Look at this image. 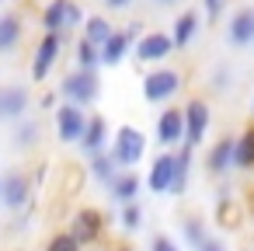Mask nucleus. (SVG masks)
<instances>
[{
  "instance_id": "obj_1",
  "label": "nucleus",
  "mask_w": 254,
  "mask_h": 251,
  "mask_svg": "<svg viewBox=\"0 0 254 251\" xmlns=\"http://www.w3.org/2000/svg\"><path fill=\"white\" fill-rule=\"evenodd\" d=\"M112 161L122 167V171H132L143 154H146V136L136 129V126H119V133L112 136V147H108Z\"/></svg>"
},
{
  "instance_id": "obj_2",
  "label": "nucleus",
  "mask_w": 254,
  "mask_h": 251,
  "mask_svg": "<svg viewBox=\"0 0 254 251\" xmlns=\"http://www.w3.org/2000/svg\"><path fill=\"white\" fill-rule=\"evenodd\" d=\"M60 94L66 98V105H77V108H87L98 101L101 94V81L94 70H73L63 84H60Z\"/></svg>"
},
{
  "instance_id": "obj_3",
  "label": "nucleus",
  "mask_w": 254,
  "mask_h": 251,
  "mask_svg": "<svg viewBox=\"0 0 254 251\" xmlns=\"http://www.w3.org/2000/svg\"><path fill=\"white\" fill-rule=\"evenodd\" d=\"M181 91V74L171 70V67H160V70H150L143 77V98L160 105V101H171L174 94Z\"/></svg>"
},
{
  "instance_id": "obj_4",
  "label": "nucleus",
  "mask_w": 254,
  "mask_h": 251,
  "mask_svg": "<svg viewBox=\"0 0 254 251\" xmlns=\"http://www.w3.org/2000/svg\"><path fill=\"white\" fill-rule=\"evenodd\" d=\"M84 21H87V18H84V11H80V4H73V0H49V7H46V14H42V25H46L49 35H60V32L77 28V25H84Z\"/></svg>"
},
{
  "instance_id": "obj_5",
  "label": "nucleus",
  "mask_w": 254,
  "mask_h": 251,
  "mask_svg": "<svg viewBox=\"0 0 254 251\" xmlns=\"http://www.w3.org/2000/svg\"><path fill=\"white\" fill-rule=\"evenodd\" d=\"M181 112H185V147L195 150V147L205 140L209 126H212V112H209V105H205L202 98H191Z\"/></svg>"
},
{
  "instance_id": "obj_6",
  "label": "nucleus",
  "mask_w": 254,
  "mask_h": 251,
  "mask_svg": "<svg viewBox=\"0 0 254 251\" xmlns=\"http://www.w3.org/2000/svg\"><path fill=\"white\" fill-rule=\"evenodd\" d=\"M87 122H91V115L77 105H60L56 108V136L63 143H80L84 133H87Z\"/></svg>"
},
{
  "instance_id": "obj_7",
  "label": "nucleus",
  "mask_w": 254,
  "mask_h": 251,
  "mask_svg": "<svg viewBox=\"0 0 254 251\" xmlns=\"http://www.w3.org/2000/svg\"><path fill=\"white\" fill-rule=\"evenodd\" d=\"M70 234L80 241V244H94L101 234H105V213L94 209V206H84L73 213V223H70Z\"/></svg>"
},
{
  "instance_id": "obj_8",
  "label": "nucleus",
  "mask_w": 254,
  "mask_h": 251,
  "mask_svg": "<svg viewBox=\"0 0 254 251\" xmlns=\"http://www.w3.org/2000/svg\"><path fill=\"white\" fill-rule=\"evenodd\" d=\"M28 195H32V185H28V174L25 171H11L0 178V202L7 209H25L28 206Z\"/></svg>"
},
{
  "instance_id": "obj_9",
  "label": "nucleus",
  "mask_w": 254,
  "mask_h": 251,
  "mask_svg": "<svg viewBox=\"0 0 254 251\" xmlns=\"http://www.w3.org/2000/svg\"><path fill=\"white\" fill-rule=\"evenodd\" d=\"M157 143L160 147H185V112L181 108H164L157 115Z\"/></svg>"
},
{
  "instance_id": "obj_10",
  "label": "nucleus",
  "mask_w": 254,
  "mask_h": 251,
  "mask_svg": "<svg viewBox=\"0 0 254 251\" xmlns=\"http://www.w3.org/2000/svg\"><path fill=\"white\" fill-rule=\"evenodd\" d=\"M174 164H178V157L167 150V154H160L153 164H150V174H146V188L153 192V195H167L171 188H174Z\"/></svg>"
},
{
  "instance_id": "obj_11",
  "label": "nucleus",
  "mask_w": 254,
  "mask_h": 251,
  "mask_svg": "<svg viewBox=\"0 0 254 251\" xmlns=\"http://www.w3.org/2000/svg\"><path fill=\"white\" fill-rule=\"evenodd\" d=\"M171 49H174V39H171V35H164V32H146V35L136 42V60H139V63H160V60L171 56Z\"/></svg>"
},
{
  "instance_id": "obj_12",
  "label": "nucleus",
  "mask_w": 254,
  "mask_h": 251,
  "mask_svg": "<svg viewBox=\"0 0 254 251\" xmlns=\"http://www.w3.org/2000/svg\"><path fill=\"white\" fill-rule=\"evenodd\" d=\"M226 42L237 46V49L254 46V7L233 11V18H230V25H226Z\"/></svg>"
},
{
  "instance_id": "obj_13",
  "label": "nucleus",
  "mask_w": 254,
  "mask_h": 251,
  "mask_svg": "<svg viewBox=\"0 0 254 251\" xmlns=\"http://www.w3.org/2000/svg\"><path fill=\"white\" fill-rule=\"evenodd\" d=\"M28 91L18 87V84H7L0 87V122H11V119H25L28 112Z\"/></svg>"
},
{
  "instance_id": "obj_14",
  "label": "nucleus",
  "mask_w": 254,
  "mask_h": 251,
  "mask_svg": "<svg viewBox=\"0 0 254 251\" xmlns=\"http://www.w3.org/2000/svg\"><path fill=\"white\" fill-rule=\"evenodd\" d=\"M233 147H237L233 136H223V140H216V143L209 147V154H205V167H209L212 178L230 174V167H233Z\"/></svg>"
},
{
  "instance_id": "obj_15",
  "label": "nucleus",
  "mask_w": 254,
  "mask_h": 251,
  "mask_svg": "<svg viewBox=\"0 0 254 251\" xmlns=\"http://www.w3.org/2000/svg\"><path fill=\"white\" fill-rule=\"evenodd\" d=\"M56 56H60V35H42V42H39V49H35V60H32V77L35 81H46L49 77V70H53V63H56Z\"/></svg>"
},
{
  "instance_id": "obj_16",
  "label": "nucleus",
  "mask_w": 254,
  "mask_h": 251,
  "mask_svg": "<svg viewBox=\"0 0 254 251\" xmlns=\"http://www.w3.org/2000/svg\"><path fill=\"white\" fill-rule=\"evenodd\" d=\"M108 143H112V133H108L105 115H91L87 133H84V140H80V150H84L87 157H98V154H105V147H108Z\"/></svg>"
},
{
  "instance_id": "obj_17",
  "label": "nucleus",
  "mask_w": 254,
  "mask_h": 251,
  "mask_svg": "<svg viewBox=\"0 0 254 251\" xmlns=\"http://www.w3.org/2000/svg\"><path fill=\"white\" fill-rule=\"evenodd\" d=\"M139 188H143V181H139V174H136V171H119V174H115V181L108 185V195H112L119 206H129V202H136Z\"/></svg>"
},
{
  "instance_id": "obj_18",
  "label": "nucleus",
  "mask_w": 254,
  "mask_h": 251,
  "mask_svg": "<svg viewBox=\"0 0 254 251\" xmlns=\"http://www.w3.org/2000/svg\"><path fill=\"white\" fill-rule=\"evenodd\" d=\"M233 167L254 171V126H247V129L237 136V147H233Z\"/></svg>"
},
{
  "instance_id": "obj_19",
  "label": "nucleus",
  "mask_w": 254,
  "mask_h": 251,
  "mask_svg": "<svg viewBox=\"0 0 254 251\" xmlns=\"http://www.w3.org/2000/svg\"><path fill=\"white\" fill-rule=\"evenodd\" d=\"M129 53V35L126 32H115L105 46H101V67H119Z\"/></svg>"
},
{
  "instance_id": "obj_20",
  "label": "nucleus",
  "mask_w": 254,
  "mask_h": 251,
  "mask_svg": "<svg viewBox=\"0 0 254 251\" xmlns=\"http://www.w3.org/2000/svg\"><path fill=\"white\" fill-rule=\"evenodd\" d=\"M195 32H198V14L195 11H185L178 21H174V49H185L191 39H195Z\"/></svg>"
},
{
  "instance_id": "obj_21",
  "label": "nucleus",
  "mask_w": 254,
  "mask_h": 251,
  "mask_svg": "<svg viewBox=\"0 0 254 251\" xmlns=\"http://www.w3.org/2000/svg\"><path fill=\"white\" fill-rule=\"evenodd\" d=\"M119 171H122V167L112 161V154H108V150H105V154H98V157H91V178H94V181H101V185H112Z\"/></svg>"
},
{
  "instance_id": "obj_22",
  "label": "nucleus",
  "mask_w": 254,
  "mask_h": 251,
  "mask_svg": "<svg viewBox=\"0 0 254 251\" xmlns=\"http://www.w3.org/2000/svg\"><path fill=\"white\" fill-rule=\"evenodd\" d=\"M174 157H178V164H174V188H171V195H181L188 188V174H191V147L174 150Z\"/></svg>"
},
{
  "instance_id": "obj_23",
  "label": "nucleus",
  "mask_w": 254,
  "mask_h": 251,
  "mask_svg": "<svg viewBox=\"0 0 254 251\" xmlns=\"http://www.w3.org/2000/svg\"><path fill=\"white\" fill-rule=\"evenodd\" d=\"M18 42H21V21L14 14H4L0 18V53H11Z\"/></svg>"
},
{
  "instance_id": "obj_24",
  "label": "nucleus",
  "mask_w": 254,
  "mask_h": 251,
  "mask_svg": "<svg viewBox=\"0 0 254 251\" xmlns=\"http://www.w3.org/2000/svg\"><path fill=\"white\" fill-rule=\"evenodd\" d=\"M112 35H115V32H112V25H108L105 18H98V14L84 21V39H87L91 46H98V49H101V46H105Z\"/></svg>"
},
{
  "instance_id": "obj_25",
  "label": "nucleus",
  "mask_w": 254,
  "mask_h": 251,
  "mask_svg": "<svg viewBox=\"0 0 254 251\" xmlns=\"http://www.w3.org/2000/svg\"><path fill=\"white\" fill-rule=\"evenodd\" d=\"M101 67V49L91 46L87 39L77 42V70H98Z\"/></svg>"
},
{
  "instance_id": "obj_26",
  "label": "nucleus",
  "mask_w": 254,
  "mask_h": 251,
  "mask_svg": "<svg viewBox=\"0 0 254 251\" xmlns=\"http://www.w3.org/2000/svg\"><path fill=\"white\" fill-rule=\"evenodd\" d=\"M181 230H185V241H188V244H191L195 251H198V248H202V244L209 241V234H205L202 220H195V216H191V220H185V223H181Z\"/></svg>"
},
{
  "instance_id": "obj_27",
  "label": "nucleus",
  "mask_w": 254,
  "mask_h": 251,
  "mask_svg": "<svg viewBox=\"0 0 254 251\" xmlns=\"http://www.w3.org/2000/svg\"><path fill=\"white\" fill-rule=\"evenodd\" d=\"M84 244L70 234V230H60V234H53L49 241H46V251H80Z\"/></svg>"
},
{
  "instance_id": "obj_28",
  "label": "nucleus",
  "mask_w": 254,
  "mask_h": 251,
  "mask_svg": "<svg viewBox=\"0 0 254 251\" xmlns=\"http://www.w3.org/2000/svg\"><path fill=\"white\" fill-rule=\"evenodd\" d=\"M139 227H143V209H139V202L122 206V230H139Z\"/></svg>"
},
{
  "instance_id": "obj_29",
  "label": "nucleus",
  "mask_w": 254,
  "mask_h": 251,
  "mask_svg": "<svg viewBox=\"0 0 254 251\" xmlns=\"http://www.w3.org/2000/svg\"><path fill=\"white\" fill-rule=\"evenodd\" d=\"M35 136H39V126H35V122H21L18 133H14V143H18V147H32Z\"/></svg>"
},
{
  "instance_id": "obj_30",
  "label": "nucleus",
  "mask_w": 254,
  "mask_h": 251,
  "mask_svg": "<svg viewBox=\"0 0 254 251\" xmlns=\"http://www.w3.org/2000/svg\"><path fill=\"white\" fill-rule=\"evenodd\" d=\"M219 223L223 227H237V206L230 199H219Z\"/></svg>"
},
{
  "instance_id": "obj_31",
  "label": "nucleus",
  "mask_w": 254,
  "mask_h": 251,
  "mask_svg": "<svg viewBox=\"0 0 254 251\" xmlns=\"http://www.w3.org/2000/svg\"><path fill=\"white\" fill-rule=\"evenodd\" d=\"M150 251H181V248L174 244V237H167V234H157V237L150 241Z\"/></svg>"
},
{
  "instance_id": "obj_32",
  "label": "nucleus",
  "mask_w": 254,
  "mask_h": 251,
  "mask_svg": "<svg viewBox=\"0 0 254 251\" xmlns=\"http://www.w3.org/2000/svg\"><path fill=\"white\" fill-rule=\"evenodd\" d=\"M202 4H205V14H209V18H219L223 7H226V0H202Z\"/></svg>"
},
{
  "instance_id": "obj_33",
  "label": "nucleus",
  "mask_w": 254,
  "mask_h": 251,
  "mask_svg": "<svg viewBox=\"0 0 254 251\" xmlns=\"http://www.w3.org/2000/svg\"><path fill=\"white\" fill-rule=\"evenodd\" d=\"M198 251H226V244H223V241H216V237H209V241H205Z\"/></svg>"
},
{
  "instance_id": "obj_34",
  "label": "nucleus",
  "mask_w": 254,
  "mask_h": 251,
  "mask_svg": "<svg viewBox=\"0 0 254 251\" xmlns=\"http://www.w3.org/2000/svg\"><path fill=\"white\" fill-rule=\"evenodd\" d=\"M105 4H108L112 11H122V7H129V4H132V0H105Z\"/></svg>"
},
{
  "instance_id": "obj_35",
  "label": "nucleus",
  "mask_w": 254,
  "mask_h": 251,
  "mask_svg": "<svg viewBox=\"0 0 254 251\" xmlns=\"http://www.w3.org/2000/svg\"><path fill=\"white\" fill-rule=\"evenodd\" d=\"M153 4H160V7H167V4H178V0H153Z\"/></svg>"
},
{
  "instance_id": "obj_36",
  "label": "nucleus",
  "mask_w": 254,
  "mask_h": 251,
  "mask_svg": "<svg viewBox=\"0 0 254 251\" xmlns=\"http://www.w3.org/2000/svg\"><path fill=\"white\" fill-rule=\"evenodd\" d=\"M115 251H132V248H126V244H122V248H115Z\"/></svg>"
},
{
  "instance_id": "obj_37",
  "label": "nucleus",
  "mask_w": 254,
  "mask_h": 251,
  "mask_svg": "<svg viewBox=\"0 0 254 251\" xmlns=\"http://www.w3.org/2000/svg\"><path fill=\"white\" fill-rule=\"evenodd\" d=\"M251 115H254V98H251Z\"/></svg>"
}]
</instances>
